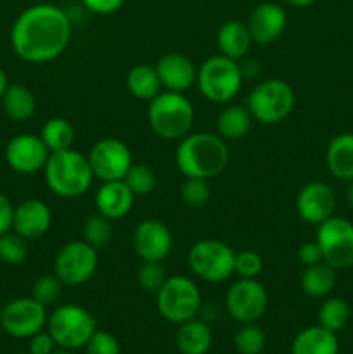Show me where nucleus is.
<instances>
[{
    "instance_id": "nucleus-1",
    "label": "nucleus",
    "mask_w": 353,
    "mask_h": 354,
    "mask_svg": "<svg viewBox=\"0 0 353 354\" xmlns=\"http://www.w3.org/2000/svg\"><path fill=\"white\" fill-rule=\"evenodd\" d=\"M71 19L52 3L24 9L10 28V45L21 61L42 64L57 59L71 41Z\"/></svg>"
},
{
    "instance_id": "nucleus-2",
    "label": "nucleus",
    "mask_w": 353,
    "mask_h": 354,
    "mask_svg": "<svg viewBox=\"0 0 353 354\" xmlns=\"http://www.w3.org/2000/svg\"><path fill=\"white\" fill-rule=\"evenodd\" d=\"M228 147L220 135L189 133L180 140L175 152L179 171L185 178L211 180L228 165Z\"/></svg>"
},
{
    "instance_id": "nucleus-3",
    "label": "nucleus",
    "mask_w": 353,
    "mask_h": 354,
    "mask_svg": "<svg viewBox=\"0 0 353 354\" xmlns=\"http://www.w3.org/2000/svg\"><path fill=\"white\" fill-rule=\"evenodd\" d=\"M44 175L48 189L62 199L85 196L96 178L89 158L75 149L52 152L44 168Z\"/></svg>"
},
{
    "instance_id": "nucleus-4",
    "label": "nucleus",
    "mask_w": 353,
    "mask_h": 354,
    "mask_svg": "<svg viewBox=\"0 0 353 354\" xmlns=\"http://www.w3.org/2000/svg\"><path fill=\"white\" fill-rule=\"evenodd\" d=\"M194 106L183 93L161 92L149 102L147 120L163 140H182L194 124Z\"/></svg>"
},
{
    "instance_id": "nucleus-5",
    "label": "nucleus",
    "mask_w": 353,
    "mask_h": 354,
    "mask_svg": "<svg viewBox=\"0 0 353 354\" xmlns=\"http://www.w3.org/2000/svg\"><path fill=\"white\" fill-rule=\"evenodd\" d=\"M242 82L244 76L239 61H234L224 54L206 59L197 68L196 85L201 95L206 97L210 102H230L241 92Z\"/></svg>"
},
{
    "instance_id": "nucleus-6",
    "label": "nucleus",
    "mask_w": 353,
    "mask_h": 354,
    "mask_svg": "<svg viewBox=\"0 0 353 354\" xmlns=\"http://www.w3.org/2000/svg\"><path fill=\"white\" fill-rule=\"evenodd\" d=\"M47 332L57 348H85L89 339L97 330V322L89 310L78 304H61L54 308L47 318Z\"/></svg>"
},
{
    "instance_id": "nucleus-7",
    "label": "nucleus",
    "mask_w": 353,
    "mask_h": 354,
    "mask_svg": "<svg viewBox=\"0 0 353 354\" xmlns=\"http://www.w3.org/2000/svg\"><path fill=\"white\" fill-rule=\"evenodd\" d=\"M201 290L189 277H168L156 292L158 313L170 324L180 325L196 318L201 310Z\"/></svg>"
},
{
    "instance_id": "nucleus-8",
    "label": "nucleus",
    "mask_w": 353,
    "mask_h": 354,
    "mask_svg": "<svg viewBox=\"0 0 353 354\" xmlns=\"http://www.w3.org/2000/svg\"><path fill=\"white\" fill-rule=\"evenodd\" d=\"M294 90L287 82L279 78H270L260 82L248 97V111L253 120L262 124H277L286 120L293 111Z\"/></svg>"
},
{
    "instance_id": "nucleus-9",
    "label": "nucleus",
    "mask_w": 353,
    "mask_h": 354,
    "mask_svg": "<svg viewBox=\"0 0 353 354\" xmlns=\"http://www.w3.org/2000/svg\"><path fill=\"white\" fill-rule=\"evenodd\" d=\"M235 252L225 242L217 239L197 241L187 254L189 268L197 279L208 283L225 282L234 273Z\"/></svg>"
},
{
    "instance_id": "nucleus-10",
    "label": "nucleus",
    "mask_w": 353,
    "mask_h": 354,
    "mask_svg": "<svg viewBox=\"0 0 353 354\" xmlns=\"http://www.w3.org/2000/svg\"><path fill=\"white\" fill-rule=\"evenodd\" d=\"M97 249L85 241H73L62 245L54 259V273L64 286L78 287L89 282L97 272Z\"/></svg>"
},
{
    "instance_id": "nucleus-11",
    "label": "nucleus",
    "mask_w": 353,
    "mask_h": 354,
    "mask_svg": "<svg viewBox=\"0 0 353 354\" xmlns=\"http://www.w3.org/2000/svg\"><path fill=\"white\" fill-rule=\"evenodd\" d=\"M315 241L320 245L324 263L334 270L353 266V223L346 218L331 216L318 225Z\"/></svg>"
},
{
    "instance_id": "nucleus-12",
    "label": "nucleus",
    "mask_w": 353,
    "mask_h": 354,
    "mask_svg": "<svg viewBox=\"0 0 353 354\" xmlns=\"http://www.w3.org/2000/svg\"><path fill=\"white\" fill-rule=\"evenodd\" d=\"M225 308L237 324H256L269 308V294L256 279H239L225 294Z\"/></svg>"
},
{
    "instance_id": "nucleus-13",
    "label": "nucleus",
    "mask_w": 353,
    "mask_h": 354,
    "mask_svg": "<svg viewBox=\"0 0 353 354\" xmlns=\"http://www.w3.org/2000/svg\"><path fill=\"white\" fill-rule=\"evenodd\" d=\"M47 318V308L44 304L33 297H17L0 311V327L10 337L30 339L44 330Z\"/></svg>"
},
{
    "instance_id": "nucleus-14",
    "label": "nucleus",
    "mask_w": 353,
    "mask_h": 354,
    "mask_svg": "<svg viewBox=\"0 0 353 354\" xmlns=\"http://www.w3.org/2000/svg\"><path fill=\"white\" fill-rule=\"evenodd\" d=\"M89 162L92 173L100 182L123 180L134 165V158L125 142L118 138H102L89 152Z\"/></svg>"
},
{
    "instance_id": "nucleus-15",
    "label": "nucleus",
    "mask_w": 353,
    "mask_h": 354,
    "mask_svg": "<svg viewBox=\"0 0 353 354\" xmlns=\"http://www.w3.org/2000/svg\"><path fill=\"white\" fill-rule=\"evenodd\" d=\"M51 156L47 145L38 135L21 133L10 138L6 147V161L10 169L21 175H33L47 165Z\"/></svg>"
},
{
    "instance_id": "nucleus-16",
    "label": "nucleus",
    "mask_w": 353,
    "mask_h": 354,
    "mask_svg": "<svg viewBox=\"0 0 353 354\" xmlns=\"http://www.w3.org/2000/svg\"><path fill=\"white\" fill-rule=\"evenodd\" d=\"M132 245L142 261H163L172 252L173 235L163 221L147 218L135 227Z\"/></svg>"
},
{
    "instance_id": "nucleus-17",
    "label": "nucleus",
    "mask_w": 353,
    "mask_h": 354,
    "mask_svg": "<svg viewBox=\"0 0 353 354\" xmlns=\"http://www.w3.org/2000/svg\"><path fill=\"white\" fill-rule=\"evenodd\" d=\"M336 194L327 183L310 182L296 197V211L305 223L320 225L334 216Z\"/></svg>"
},
{
    "instance_id": "nucleus-18",
    "label": "nucleus",
    "mask_w": 353,
    "mask_h": 354,
    "mask_svg": "<svg viewBox=\"0 0 353 354\" xmlns=\"http://www.w3.org/2000/svg\"><path fill=\"white\" fill-rule=\"evenodd\" d=\"M246 24L255 44L270 45L286 30L287 14L280 3L263 2L253 9Z\"/></svg>"
},
{
    "instance_id": "nucleus-19",
    "label": "nucleus",
    "mask_w": 353,
    "mask_h": 354,
    "mask_svg": "<svg viewBox=\"0 0 353 354\" xmlns=\"http://www.w3.org/2000/svg\"><path fill=\"white\" fill-rule=\"evenodd\" d=\"M156 71H158L161 86L168 92L183 93L196 85L197 68L194 66L192 59L187 57L180 52H168L156 62Z\"/></svg>"
},
{
    "instance_id": "nucleus-20",
    "label": "nucleus",
    "mask_w": 353,
    "mask_h": 354,
    "mask_svg": "<svg viewBox=\"0 0 353 354\" xmlns=\"http://www.w3.org/2000/svg\"><path fill=\"white\" fill-rule=\"evenodd\" d=\"M52 211L44 201L26 199L14 207L12 230L26 241L40 239L51 230Z\"/></svg>"
},
{
    "instance_id": "nucleus-21",
    "label": "nucleus",
    "mask_w": 353,
    "mask_h": 354,
    "mask_svg": "<svg viewBox=\"0 0 353 354\" xmlns=\"http://www.w3.org/2000/svg\"><path fill=\"white\" fill-rule=\"evenodd\" d=\"M135 196L128 189L123 180H114V182H102L96 194L97 213L109 218L111 221L121 220L127 216L134 207Z\"/></svg>"
},
{
    "instance_id": "nucleus-22",
    "label": "nucleus",
    "mask_w": 353,
    "mask_h": 354,
    "mask_svg": "<svg viewBox=\"0 0 353 354\" xmlns=\"http://www.w3.org/2000/svg\"><path fill=\"white\" fill-rule=\"evenodd\" d=\"M253 38L248 24L239 19L225 21L217 35V45L220 52L234 61H242L251 48Z\"/></svg>"
},
{
    "instance_id": "nucleus-23",
    "label": "nucleus",
    "mask_w": 353,
    "mask_h": 354,
    "mask_svg": "<svg viewBox=\"0 0 353 354\" xmlns=\"http://www.w3.org/2000/svg\"><path fill=\"white\" fill-rule=\"evenodd\" d=\"M339 341L336 332L320 327H307L293 339L291 354H338Z\"/></svg>"
},
{
    "instance_id": "nucleus-24",
    "label": "nucleus",
    "mask_w": 353,
    "mask_h": 354,
    "mask_svg": "<svg viewBox=\"0 0 353 354\" xmlns=\"http://www.w3.org/2000/svg\"><path fill=\"white\" fill-rule=\"evenodd\" d=\"M329 171L338 180H353V133H339L329 142L325 152Z\"/></svg>"
},
{
    "instance_id": "nucleus-25",
    "label": "nucleus",
    "mask_w": 353,
    "mask_h": 354,
    "mask_svg": "<svg viewBox=\"0 0 353 354\" xmlns=\"http://www.w3.org/2000/svg\"><path fill=\"white\" fill-rule=\"evenodd\" d=\"M175 342L180 354H206L213 342V334L208 324L192 318L179 325Z\"/></svg>"
},
{
    "instance_id": "nucleus-26",
    "label": "nucleus",
    "mask_w": 353,
    "mask_h": 354,
    "mask_svg": "<svg viewBox=\"0 0 353 354\" xmlns=\"http://www.w3.org/2000/svg\"><path fill=\"white\" fill-rule=\"evenodd\" d=\"M0 102H2L6 116L14 123H24L37 111V99H35L33 92L24 85H17V83L7 86Z\"/></svg>"
},
{
    "instance_id": "nucleus-27",
    "label": "nucleus",
    "mask_w": 353,
    "mask_h": 354,
    "mask_svg": "<svg viewBox=\"0 0 353 354\" xmlns=\"http://www.w3.org/2000/svg\"><path fill=\"white\" fill-rule=\"evenodd\" d=\"M301 290L308 297L320 299L329 296L336 287V270L329 266L327 263H317V265L305 266V272L300 279Z\"/></svg>"
},
{
    "instance_id": "nucleus-28",
    "label": "nucleus",
    "mask_w": 353,
    "mask_h": 354,
    "mask_svg": "<svg viewBox=\"0 0 353 354\" xmlns=\"http://www.w3.org/2000/svg\"><path fill=\"white\" fill-rule=\"evenodd\" d=\"M127 88L135 99L149 100L151 102L156 95L161 93V82L154 66L138 64L128 71Z\"/></svg>"
},
{
    "instance_id": "nucleus-29",
    "label": "nucleus",
    "mask_w": 353,
    "mask_h": 354,
    "mask_svg": "<svg viewBox=\"0 0 353 354\" xmlns=\"http://www.w3.org/2000/svg\"><path fill=\"white\" fill-rule=\"evenodd\" d=\"M253 116L244 106H228L218 114L217 130L224 140H241L251 128Z\"/></svg>"
},
{
    "instance_id": "nucleus-30",
    "label": "nucleus",
    "mask_w": 353,
    "mask_h": 354,
    "mask_svg": "<svg viewBox=\"0 0 353 354\" xmlns=\"http://www.w3.org/2000/svg\"><path fill=\"white\" fill-rule=\"evenodd\" d=\"M40 138L47 145L48 152H61L71 149L75 144V128L66 118L55 116L45 121Z\"/></svg>"
},
{
    "instance_id": "nucleus-31",
    "label": "nucleus",
    "mask_w": 353,
    "mask_h": 354,
    "mask_svg": "<svg viewBox=\"0 0 353 354\" xmlns=\"http://www.w3.org/2000/svg\"><path fill=\"white\" fill-rule=\"evenodd\" d=\"M350 322V306L339 297H329L318 310V325L331 332H339Z\"/></svg>"
},
{
    "instance_id": "nucleus-32",
    "label": "nucleus",
    "mask_w": 353,
    "mask_h": 354,
    "mask_svg": "<svg viewBox=\"0 0 353 354\" xmlns=\"http://www.w3.org/2000/svg\"><path fill=\"white\" fill-rule=\"evenodd\" d=\"M83 241L93 249H104L113 239V223L100 213L90 214L83 223Z\"/></svg>"
},
{
    "instance_id": "nucleus-33",
    "label": "nucleus",
    "mask_w": 353,
    "mask_h": 354,
    "mask_svg": "<svg viewBox=\"0 0 353 354\" xmlns=\"http://www.w3.org/2000/svg\"><path fill=\"white\" fill-rule=\"evenodd\" d=\"M266 335L256 324H242L234 335V346L239 354H260L265 349Z\"/></svg>"
},
{
    "instance_id": "nucleus-34",
    "label": "nucleus",
    "mask_w": 353,
    "mask_h": 354,
    "mask_svg": "<svg viewBox=\"0 0 353 354\" xmlns=\"http://www.w3.org/2000/svg\"><path fill=\"white\" fill-rule=\"evenodd\" d=\"M28 258V245L26 239L21 237L14 230L0 235V261L6 265L16 266L24 263Z\"/></svg>"
},
{
    "instance_id": "nucleus-35",
    "label": "nucleus",
    "mask_w": 353,
    "mask_h": 354,
    "mask_svg": "<svg viewBox=\"0 0 353 354\" xmlns=\"http://www.w3.org/2000/svg\"><path fill=\"white\" fill-rule=\"evenodd\" d=\"M62 289H64V283L59 280V277L55 275H44L33 283L31 287V297L35 301H38L40 304H44L45 308L54 306L59 303L62 296Z\"/></svg>"
},
{
    "instance_id": "nucleus-36",
    "label": "nucleus",
    "mask_w": 353,
    "mask_h": 354,
    "mask_svg": "<svg viewBox=\"0 0 353 354\" xmlns=\"http://www.w3.org/2000/svg\"><path fill=\"white\" fill-rule=\"evenodd\" d=\"M123 182L132 190L135 197L147 196L156 187V173L147 165H132L128 173L125 175Z\"/></svg>"
},
{
    "instance_id": "nucleus-37",
    "label": "nucleus",
    "mask_w": 353,
    "mask_h": 354,
    "mask_svg": "<svg viewBox=\"0 0 353 354\" xmlns=\"http://www.w3.org/2000/svg\"><path fill=\"white\" fill-rule=\"evenodd\" d=\"M166 268L163 261H142L137 272V282L144 292L156 294L166 282Z\"/></svg>"
},
{
    "instance_id": "nucleus-38",
    "label": "nucleus",
    "mask_w": 353,
    "mask_h": 354,
    "mask_svg": "<svg viewBox=\"0 0 353 354\" xmlns=\"http://www.w3.org/2000/svg\"><path fill=\"white\" fill-rule=\"evenodd\" d=\"M180 197H182L183 204L189 207H203L206 206L208 201L211 197L210 185H208V180L201 178H185L182 189H180Z\"/></svg>"
},
{
    "instance_id": "nucleus-39",
    "label": "nucleus",
    "mask_w": 353,
    "mask_h": 354,
    "mask_svg": "<svg viewBox=\"0 0 353 354\" xmlns=\"http://www.w3.org/2000/svg\"><path fill=\"white\" fill-rule=\"evenodd\" d=\"M263 270V259L256 251L235 252L234 273L239 279H258Z\"/></svg>"
},
{
    "instance_id": "nucleus-40",
    "label": "nucleus",
    "mask_w": 353,
    "mask_h": 354,
    "mask_svg": "<svg viewBox=\"0 0 353 354\" xmlns=\"http://www.w3.org/2000/svg\"><path fill=\"white\" fill-rule=\"evenodd\" d=\"M87 354H121V346L113 334L96 330L85 344Z\"/></svg>"
},
{
    "instance_id": "nucleus-41",
    "label": "nucleus",
    "mask_w": 353,
    "mask_h": 354,
    "mask_svg": "<svg viewBox=\"0 0 353 354\" xmlns=\"http://www.w3.org/2000/svg\"><path fill=\"white\" fill-rule=\"evenodd\" d=\"M83 7L97 16H109L123 7L125 0H82Z\"/></svg>"
},
{
    "instance_id": "nucleus-42",
    "label": "nucleus",
    "mask_w": 353,
    "mask_h": 354,
    "mask_svg": "<svg viewBox=\"0 0 353 354\" xmlns=\"http://www.w3.org/2000/svg\"><path fill=\"white\" fill-rule=\"evenodd\" d=\"M55 349V342L47 330H40L38 334L31 335L28 353L31 354H51Z\"/></svg>"
},
{
    "instance_id": "nucleus-43",
    "label": "nucleus",
    "mask_w": 353,
    "mask_h": 354,
    "mask_svg": "<svg viewBox=\"0 0 353 354\" xmlns=\"http://www.w3.org/2000/svg\"><path fill=\"white\" fill-rule=\"evenodd\" d=\"M298 259H300L305 266H311V265H317V263L324 261V258H322L320 245L317 244V241L305 242V244L300 248V251H298Z\"/></svg>"
},
{
    "instance_id": "nucleus-44",
    "label": "nucleus",
    "mask_w": 353,
    "mask_h": 354,
    "mask_svg": "<svg viewBox=\"0 0 353 354\" xmlns=\"http://www.w3.org/2000/svg\"><path fill=\"white\" fill-rule=\"evenodd\" d=\"M14 206L6 194L0 192V235L12 230Z\"/></svg>"
},
{
    "instance_id": "nucleus-45",
    "label": "nucleus",
    "mask_w": 353,
    "mask_h": 354,
    "mask_svg": "<svg viewBox=\"0 0 353 354\" xmlns=\"http://www.w3.org/2000/svg\"><path fill=\"white\" fill-rule=\"evenodd\" d=\"M282 2L294 9H303V7H310L311 3H315V0H282Z\"/></svg>"
},
{
    "instance_id": "nucleus-46",
    "label": "nucleus",
    "mask_w": 353,
    "mask_h": 354,
    "mask_svg": "<svg viewBox=\"0 0 353 354\" xmlns=\"http://www.w3.org/2000/svg\"><path fill=\"white\" fill-rule=\"evenodd\" d=\"M7 86H9V80H7V75L3 69H0V100H2V95L3 92L7 90Z\"/></svg>"
},
{
    "instance_id": "nucleus-47",
    "label": "nucleus",
    "mask_w": 353,
    "mask_h": 354,
    "mask_svg": "<svg viewBox=\"0 0 353 354\" xmlns=\"http://www.w3.org/2000/svg\"><path fill=\"white\" fill-rule=\"evenodd\" d=\"M346 199H348V204L353 207V180H350L348 190H346Z\"/></svg>"
},
{
    "instance_id": "nucleus-48",
    "label": "nucleus",
    "mask_w": 353,
    "mask_h": 354,
    "mask_svg": "<svg viewBox=\"0 0 353 354\" xmlns=\"http://www.w3.org/2000/svg\"><path fill=\"white\" fill-rule=\"evenodd\" d=\"M51 354H75L71 351V349H64V348H59V349H54Z\"/></svg>"
},
{
    "instance_id": "nucleus-49",
    "label": "nucleus",
    "mask_w": 353,
    "mask_h": 354,
    "mask_svg": "<svg viewBox=\"0 0 353 354\" xmlns=\"http://www.w3.org/2000/svg\"><path fill=\"white\" fill-rule=\"evenodd\" d=\"M19 354H31V353H19Z\"/></svg>"
}]
</instances>
